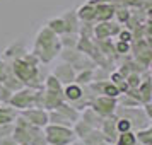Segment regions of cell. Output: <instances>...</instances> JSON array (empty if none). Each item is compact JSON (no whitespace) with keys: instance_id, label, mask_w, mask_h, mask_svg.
I'll return each instance as SVG.
<instances>
[{"instance_id":"obj_2","label":"cell","mask_w":152,"mask_h":145,"mask_svg":"<svg viewBox=\"0 0 152 145\" xmlns=\"http://www.w3.org/2000/svg\"><path fill=\"white\" fill-rule=\"evenodd\" d=\"M10 65H12V72L15 74V77L24 85L33 87V89H41L43 87V77L39 65H33V63L26 62L24 58L14 60V62H10Z\"/></svg>"},{"instance_id":"obj_12","label":"cell","mask_w":152,"mask_h":145,"mask_svg":"<svg viewBox=\"0 0 152 145\" xmlns=\"http://www.w3.org/2000/svg\"><path fill=\"white\" fill-rule=\"evenodd\" d=\"M43 97H45V109H46V111L56 109V108H58V104L65 101L62 92L50 90V89H45V87H43Z\"/></svg>"},{"instance_id":"obj_18","label":"cell","mask_w":152,"mask_h":145,"mask_svg":"<svg viewBox=\"0 0 152 145\" xmlns=\"http://www.w3.org/2000/svg\"><path fill=\"white\" fill-rule=\"evenodd\" d=\"M56 111H60L63 116H67L74 123V121H77L79 118H80V111H77L74 106L70 103H67V101H63V103H60L58 104V108H56Z\"/></svg>"},{"instance_id":"obj_15","label":"cell","mask_w":152,"mask_h":145,"mask_svg":"<svg viewBox=\"0 0 152 145\" xmlns=\"http://www.w3.org/2000/svg\"><path fill=\"white\" fill-rule=\"evenodd\" d=\"M94 10H96V4L94 2H86L84 5L77 9V17L80 19V22H96L94 21Z\"/></svg>"},{"instance_id":"obj_20","label":"cell","mask_w":152,"mask_h":145,"mask_svg":"<svg viewBox=\"0 0 152 145\" xmlns=\"http://www.w3.org/2000/svg\"><path fill=\"white\" fill-rule=\"evenodd\" d=\"M91 130H92V128H91L86 121H82L80 118H79L77 121H74V125H72V131H74V135H75L77 140H82V138L86 137Z\"/></svg>"},{"instance_id":"obj_31","label":"cell","mask_w":152,"mask_h":145,"mask_svg":"<svg viewBox=\"0 0 152 145\" xmlns=\"http://www.w3.org/2000/svg\"><path fill=\"white\" fill-rule=\"evenodd\" d=\"M116 130H118V133H123V131L133 130V128H132V123L126 118H118L116 116Z\"/></svg>"},{"instance_id":"obj_24","label":"cell","mask_w":152,"mask_h":145,"mask_svg":"<svg viewBox=\"0 0 152 145\" xmlns=\"http://www.w3.org/2000/svg\"><path fill=\"white\" fill-rule=\"evenodd\" d=\"M77 41H79V34L77 33H63V34H60L62 48H75Z\"/></svg>"},{"instance_id":"obj_4","label":"cell","mask_w":152,"mask_h":145,"mask_svg":"<svg viewBox=\"0 0 152 145\" xmlns=\"http://www.w3.org/2000/svg\"><path fill=\"white\" fill-rule=\"evenodd\" d=\"M115 114L118 118H126L132 123V128H145L151 125V118L145 114V111L142 106H137V108H121V106H116L115 109Z\"/></svg>"},{"instance_id":"obj_28","label":"cell","mask_w":152,"mask_h":145,"mask_svg":"<svg viewBox=\"0 0 152 145\" xmlns=\"http://www.w3.org/2000/svg\"><path fill=\"white\" fill-rule=\"evenodd\" d=\"M130 17V7H115V15L113 19H116L118 24H125Z\"/></svg>"},{"instance_id":"obj_41","label":"cell","mask_w":152,"mask_h":145,"mask_svg":"<svg viewBox=\"0 0 152 145\" xmlns=\"http://www.w3.org/2000/svg\"><path fill=\"white\" fill-rule=\"evenodd\" d=\"M133 145H142V144H138V142H135V144H133Z\"/></svg>"},{"instance_id":"obj_22","label":"cell","mask_w":152,"mask_h":145,"mask_svg":"<svg viewBox=\"0 0 152 145\" xmlns=\"http://www.w3.org/2000/svg\"><path fill=\"white\" fill-rule=\"evenodd\" d=\"M82 142L86 145H97V144H101V142H104V137H103V133H101L99 128H92V130L82 138Z\"/></svg>"},{"instance_id":"obj_19","label":"cell","mask_w":152,"mask_h":145,"mask_svg":"<svg viewBox=\"0 0 152 145\" xmlns=\"http://www.w3.org/2000/svg\"><path fill=\"white\" fill-rule=\"evenodd\" d=\"M48 123L51 125H60V126H72V121H70L67 116H63L60 111H56V109H51L48 111Z\"/></svg>"},{"instance_id":"obj_32","label":"cell","mask_w":152,"mask_h":145,"mask_svg":"<svg viewBox=\"0 0 152 145\" xmlns=\"http://www.w3.org/2000/svg\"><path fill=\"white\" fill-rule=\"evenodd\" d=\"M10 97H12V90L7 89L4 84L0 82V104H9Z\"/></svg>"},{"instance_id":"obj_1","label":"cell","mask_w":152,"mask_h":145,"mask_svg":"<svg viewBox=\"0 0 152 145\" xmlns=\"http://www.w3.org/2000/svg\"><path fill=\"white\" fill-rule=\"evenodd\" d=\"M62 50V43H60V36L55 34L53 31L46 26H43L34 39V46H33V53H34L41 63H51L55 60L58 53Z\"/></svg>"},{"instance_id":"obj_23","label":"cell","mask_w":152,"mask_h":145,"mask_svg":"<svg viewBox=\"0 0 152 145\" xmlns=\"http://www.w3.org/2000/svg\"><path fill=\"white\" fill-rule=\"evenodd\" d=\"M135 142H137L135 131L128 130V131H123V133H118L116 140H115V145H133Z\"/></svg>"},{"instance_id":"obj_14","label":"cell","mask_w":152,"mask_h":145,"mask_svg":"<svg viewBox=\"0 0 152 145\" xmlns=\"http://www.w3.org/2000/svg\"><path fill=\"white\" fill-rule=\"evenodd\" d=\"M80 119H82V121H86L91 128H99V126H101V123H103V116H101L99 113H96V111L92 109L91 106L80 111Z\"/></svg>"},{"instance_id":"obj_21","label":"cell","mask_w":152,"mask_h":145,"mask_svg":"<svg viewBox=\"0 0 152 145\" xmlns=\"http://www.w3.org/2000/svg\"><path fill=\"white\" fill-rule=\"evenodd\" d=\"M135 138L138 144L142 145H152V126H145V128H138L135 130Z\"/></svg>"},{"instance_id":"obj_33","label":"cell","mask_w":152,"mask_h":145,"mask_svg":"<svg viewBox=\"0 0 152 145\" xmlns=\"http://www.w3.org/2000/svg\"><path fill=\"white\" fill-rule=\"evenodd\" d=\"M115 51H116V55H128L130 53V43L116 41L115 43Z\"/></svg>"},{"instance_id":"obj_8","label":"cell","mask_w":152,"mask_h":145,"mask_svg":"<svg viewBox=\"0 0 152 145\" xmlns=\"http://www.w3.org/2000/svg\"><path fill=\"white\" fill-rule=\"evenodd\" d=\"M19 114L22 118H26L31 125L45 128L48 125V111L41 109V108H29V109H22L19 111Z\"/></svg>"},{"instance_id":"obj_43","label":"cell","mask_w":152,"mask_h":145,"mask_svg":"<svg viewBox=\"0 0 152 145\" xmlns=\"http://www.w3.org/2000/svg\"><path fill=\"white\" fill-rule=\"evenodd\" d=\"M70 145H72V144H70Z\"/></svg>"},{"instance_id":"obj_17","label":"cell","mask_w":152,"mask_h":145,"mask_svg":"<svg viewBox=\"0 0 152 145\" xmlns=\"http://www.w3.org/2000/svg\"><path fill=\"white\" fill-rule=\"evenodd\" d=\"M62 94H63V99H65L67 103H74V101H77L79 97L82 96V87L75 82L67 84V85H63Z\"/></svg>"},{"instance_id":"obj_37","label":"cell","mask_w":152,"mask_h":145,"mask_svg":"<svg viewBox=\"0 0 152 145\" xmlns=\"http://www.w3.org/2000/svg\"><path fill=\"white\" fill-rule=\"evenodd\" d=\"M0 145H17V142L12 138V135H9V137L0 138Z\"/></svg>"},{"instance_id":"obj_39","label":"cell","mask_w":152,"mask_h":145,"mask_svg":"<svg viewBox=\"0 0 152 145\" xmlns=\"http://www.w3.org/2000/svg\"><path fill=\"white\" fill-rule=\"evenodd\" d=\"M72 145H86L82 140H75V142H72Z\"/></svg>"},{"instance_id":"obj_10","label":"cell","mask_w":152,"mask_h":145,"mask_svg":"<svg viewBox=\"0 0 152 145\" xmlns=\"http://www.w3.org/2000/svg\"><path fill=\"white\" fill-rule=\"evenodd\" d=\"M75 70L74 67L67 62H62L60 65H56L55 68H53V75L60 80L62 85H67V84H72L74 82V79H75Z\"/></svg>"},{"instance_id":"obj_11","label":"cell","mask_w":152,"mask_h":145,"mask_svg":"<svg viewBox=\"0 0 152 145\" xmlns=\"http://www.w3.org/2000/svg\"><path fill=\"white\" fill-rule=\"evenodd\" d=\"M26 53H28V50L24 46V43L17 39V41L10 43L7 48L4 50V60H5V62H14V60L22 58Z\"/></svg>"},{"instance_id":"obj_38","label":"cell","mask_w":152,"mask_h":145,"mask_svg":"<svg viewBox=\"0 0 152 145\" xmlns=\"http://www.w3.org/2000/svg\"><path fill=\"white\" fill-rule=\"evenodd\" d=\"M91 2H94V4H110L111 0H91Z\"/></svg>"},{"instance_id":"obj_26","label":"cell","mask_w":152,"mask_h":145,"mask_svg":"<svg viewBox=\"0 0 152 145\" xmlns=\"http://www.w3.org/2000/svg\"><path fill=\"white\" fill-rule=\"evenodd\" d=\"M46 28H50L55 34H63L65 33V24H63V19L62 17H53V19H50L46 22Z\"/></svg>"},{"instance_id":"obj_36","label":"cell","mask_w":152,"mask_h":145,"mask_svg":"<svg viewBox=\"0 0 152 145\" xmlns=\"http://www.w3.org/2000/svg\"><path fill=\"white\" fill-rule=\"evenodd\" d=\"M9 62H5L4 58H0V82L4 80V75H5V70H7Z\"/></svg>"},{"instance_id":"obj_16","label":"cell","mask_w":152,"mask_h":145,"mask_svg":"<svg viewBox=\"0 0 152 145\" xmlns=\"http://www.w3.org/2000/svg\"><path fill=\"white\" fill-rule=\"evenodd\" d=\"M62 19H63V24H65V33H77V31H79L80 19L77 17L75 10H67V12L62 15Z\"/></svg>"},{"instance_id":"obj_3","label":"cell","mask_w":152,"mask_h":145,"mask_svg":"<svg viewBox=\"0 0 152 145\" xmlns=\"http://www.w3.org/2000/svg\"><path fill=\"white\" fill-rule=\"evenodd\" d=\"M43 133H45L48 145H70L77 140L72 131V126H60V125L48 123L43 128Z\"/></svg>"},{"instance_id":"obj_35","label":"cell","mask_w":152,"mask_h":145,"mask_svg":"<svg viewBox=\"0 0 152 145\" xmlns=\"http://www.w3.org/2000/svg\"><path fill=\"white\" fill-rule=\"evenodd\" d=\"M12 130H14V123H9V125H0V138L9 137L12 135Z\"/></svg>"},{"instance_id":"obj_34","label":"cell","mask_w":152,"mask_h":145,"mask_svg":"<svg viewBox=\"0 0 152 145\" xmlns=\"http://www.w3.org/2000/svg\"><path fill=\"white\" fill-rule=\"evenodd\" d=\"M116 38H118V41H126V43H130L132 39H133V33H132L130 29H126V28H121L120 29V33L116 34Z\"/></svg>"},{"instance_id":"obj_13","label":"cell","mask_w":152,"mask_h":145,"mask_svg":"<svg viewBox=\"0 0 152 145\" xmlns=\"http://www.w3.org/2000/svg\"><path fill=\"white\" fill-rule=\"evenodd\" d=\"M115 15V7L111 4H96L94 10V21L103 22V21H111Z\"/></svg>"},{"instance_id":"obj_7","label":"cell","mask_w":152,"mask_h":145,"mask_svg":"<svg viewBox=\"0 0 152 145\" xmlns=\"http://www.w3.org/2000/svg\"><path fill=\"white\" fill-rule=\"evenodd\" d=\"M116 99L115 97H108V96H97L92 99V103H91V108L96 111V113H99L101 116H110V114H113L115 113V109H116Z\"/></svg>"},{"instance_id":"obj_9","label":"cell","mask_w":152,"mask_h":145,"mask_svg":"<svg viewBox=\"0 0 152 145\" xmlns=\"http://www.w3.org/2000/svg\"><path fill=\"white\" fill-rule=\"evenodd\" d=\"M99 130L103 133V137L106 142L110 144H115V140L118 137V130H116V114L113 113L110 116H104L103 118V123L99 126Z\"/></svg>"},{"instance_id":"obj_5","label":"cell","mask_w":152,"mask_h":145,"mask_svg":"<svg viewBox=\"0 0 152 145\" xmlns=\"http://www.w3.org/2000/svg\"><path fill=\"white\" fill-rule=\"evenodd\" d=\"M38 89H33V87H28L24 85L22 89L12 92V97L9 101V106H12L17 113L22 109H29V108H34V94Z\"/></svg>"},{"instance_id":"obj_40","label":"cell","mask_w":152,"mask_h":145,"mask_svg":"<svg viewBox=\"0 0 152 145\" xmlns=\"http://www.w3.org/2000/svg\"><path fill=\"white\" fill-rule=\"evenodd\" d=\"M97 145H115V144H110V142H106V140H104V142H101V144H97Z\"/></svg>"},{"instance_id":"obj_30","label":"cell","mask_w":152,"mask_h":145,"mask_svg":"<svg viewBox=\"0 0 152 145\" xmlns=\"http://www.w3.org/2000/svg\"><path fill=\"white\" fill-rule=\"evenodd\" d=\"M125 80H126V84H128V87H138L140 82H142V75L137 74V72H130L128 75L125 77Z\"/></svg>"},{"instance_id":"obj_27","label":"cell","mask_w":152,"mask_h":145,"mask_svg":"<svg viewBox=\"0 0 152 145\" xmlns=\"http://www.w3.org/2000/svg\"><path fill=\"white\" fill-rule=\"evenodd\" d=\"M77 34L80 36V38H89V39H92L94 38V22H80Z\"/></svg>"},{"instance_id":"obj_6","label":"cell","mask_w":152,"mask_h":145,"mask_svg":"<svg viewBox=\"0 0 152 145\" xmlns=\"http://www.w3.org/2000/svg\"><path fill=\"white\" fill-rule=\"evenodd\" d=\"M121 29V24L113 21H103V22H94V38L92 39H108L116 36Z\"/></svg>"},{"instance_id":"obj_42","label":"cell","mask_w":152,"mask_h":145,"mask_svg":"<svg viewBox=\"0 0 152 145\" xmlns=\"http://www.w3.org/2000/svg\"><path fill=\"white\" fill-rule=\"evenodd\" d=\"M17 145H29V144H17Z\"/></svg>"},{"instance_id":"obj_25","label":"cell","mask_w":152,"mask_h":145,"mask_svg":"<svg viewBox=\"0 0 152 145\" xmlns=\"http://www.w3.org/2000/svg\"><path fill=\"white\" fill-rule=\"evenodd\" d=\"M74 82L79 84V85H86V84L92 82V68H84V70H79L75 74V79Z\"/></svg>"},{"instance_id":"obj_29","label":"cell","mask_w":152,"mask_h":145,"mask_svg":"<svg viewBox=\"0 0 152 145\" xmlns=\"http://www.w3.org/2000/svg\"><path fill=\"white\" fill-rule=\"evenodd\" d=\"M120 94H121V92L118 90V87H116V85H115L113 82H111V80H106V82L103 84V96L115 97V99H116Z\"/></svg>"}]
</instances>
